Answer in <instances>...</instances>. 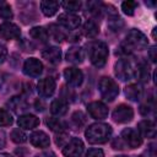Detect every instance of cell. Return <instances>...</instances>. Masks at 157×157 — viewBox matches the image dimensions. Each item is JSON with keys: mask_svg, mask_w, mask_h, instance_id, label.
<instances>
[{"mask_svg": "<svg viewBox=\"0 0 157 157\" xmlns=\"http://www.w3.org/2000/svg\"><path fill=\"white\" fill-rule=\"evenodd\" d=\"M148 45V39L147 37L139 29H130L129 33L126 34L125 39L120 43L117 54H123L128 55L135 50H144Z\"/></svg>", "mask_w": 157, "mask_h": 157, "instance_id": "1", "label": "cell"}, {"mask_svg": "<svg viewBox=\"0 0 157 157\" xmlns=\"http://www.w3.org/2000/svg\"><path fill=\"white\" fill-rule=\"evenodd\" d=\"M85 136L90 144H104L112 136V126L104 123L91 124L86 129Z\"/></svg>", "mask_w": 157, "mask_h": 157, "instance_id": "2", "label": "cell"}, {"mask_svg": "<svg viewBox=\"0 0 157 157\" xmlns=\"http://www.w3.org/2000/svg\"><path fill=\"white\" fill-rule=\"evenodd\" d=\"M88 58L93 66L96 67H103L107 63V58L109 54L108 45L104 42L94 40L88 44Z\"/></svg>", "mask_w": 157, "mask_h": 157, "instance_id": "3", "label": "cell"}, {"mask_svg": "<svg viewBox=\"0 0 157 157\" xmlns=\"http://www.w3.org/2000/svg\"><path fill=\"white\" fill-rule=\"evenodd\" d=\"M98 90H99V93L102 96V98H104L105 101L108 102H112L117 98V96L119 94V86L118 83L108 77V76H104L99 80L98 82Z\"/></svg>", "mask_w": 157, "mask_h": 157, "instance_id": "4", "label": "cell"}, {"mask_svg": "<svg viewBox=\"0 0 157 157\" xmlns=\"http://www.w3.org/2000/svg\"><path fill=\"white\" fill-rule=\"evenodd\" d=\"M136 66L128 59H120L114 65V74L120 81H130L135 77Z\"/></svg>", "mask_w": 157, "mask_h": 157, "instance_id": "5", "label": "cell"}, {"mask_svg": "<svg viewBox=\"0 0 157 157\" xmlns=\"http://www.w3.org/2000/svg\"><path fill=\"white\" fill-rule=\"evenodd\" d=\"M83 150H85V145L82 140H80L78 137H72L64 146L63 155L65 157H81Z\"/></svg>", "mask_w": 157, "mask_h": 157, "instance_id": "6", "label": "cell"}, {"mask_svg": "<svg viewBox=\"0 0 157 157\" xmlns=\"http://www.w3.org/2000/svg\"><path fill=\"white\" fill-rule=\"evenodd\" d=\"M120 139L125 145H128L130 148H137L142 145V137L141 135L132 128H126L121 131Z\"/></svg>", "mask_w": 157, "mask_h": 157, "instance_id": "7", "label": "cell"}, {"mask_svg": "<svg viewBox=\"0 0 157 157\" xmlns=\"http://www.w3.org/2000/svg\"><path fill=\"white\" fill-rule=\"evenodd\" d=\"M112 117H113V120L115 123L124 124V123H128V121L132 120V118H134V110L128 104H119L114 109Z\"/></svg>", "mask_w": 157, "mask_h": 157, "instance_id": "8", "label": "cell"}, {"mask_svg": "<svg viewBox=\"0 0 157 157\" xmlns=\"http://www.w3.org/2000/svg\"><path fill=\"white\" fill-rule=\"evenodd\" d=\"M87 112L90 114L91 118L93 119H97V120H103L108 117L109 114V110H108V107L102 103V102H98V101H94V102H91L88 105H87Z\"/></svg>", "mask_w": 157, "mask_h": 157, "instance_id": "9", "label": "cell"}, {"mask_svg": "<svg viewBox=\"0 0 157 157\" xmlns=\"http://www.w3.org/2000/svg\"><path fill=\"white\" fill-rule=\"evenodd\" d=\"M43 72V64L37 58H28L23 64V74L29 77H38Z\"/></svg>", "mask_w": 157, "mask_h": 157, "instance_id": "10", "label": "cell"}, {"mask_svg": "<svg viewBox=\"0 0 157 157\" xmlns=\"http://www.w3.org/2000/svg\"><path fill=\"white\" fill-rule=\"evenodd\" d=\"M55 88H56V82L50 76L39 80V82L37 85V91H38L39 96L43 98H48V97L53 96V93L55 92Z\"/></svg>", "mask_w": 157, "mask_h": 157, "instance_id": "11", "label": "cell"}, {"mask_svg": "<svg viewBox=\"0 0 157 157\" xmlns=\"http://www.w3.org/2000/svg\"><path fill=\"white\" fill-rule=\"evenodd\" d=\"M64 78L70 86L78 87L83 81V74L78 67H66L64 70Z\"/></svg>", "mask_w": 157, "mask_h": 157, "instance_id": "12", "label": "cell"}, {"mask_svg": "<svg viewBox=\"0 0 157 157\" xmlns=\"http://www.w3.org/2000/svg\"><path fill=\"white\" fill-rule=\"evenodd\" d=\"M0 36L4 39H17L21 36V29L12 22H4L0 25Z\"/></svg>", "mask_w": 157, "mask_h": 157, "instance_id": "13", "label": "cell"}, {"mask_svg": "<svg viewBox=\"0 0 157 157\" xmlns=\"http://www.w3.org/2000/svg\"><path fill=\"white\" fill-rule=\"evenodd\" d=\"M58 22L67 28V29H76L80 25H81V18L80 16L75 15V13H69V12H65V13H61L59 15L58 17Z\"/></svg>", "mask_w": 157, "mask_h": 157, "instance_id": "14", "label": "cell"}, {"mask_svg": "<svg viewBox=\"0 0 157 157\" xmlns=\"http://www.w3.org/2000/svg\"><path fill=\"white\" fill-rule=\"evenodd\" d=\"M29 141H31V144L34 147H38V148H45L50 144L49 136L44 131H42V130H38V131L32 132L29 135Z\"/></svg>", "mask_w": 157, "mask_h": 157, "instance_id": "15", "label": "cell"}, {"mask_svg": "<svg viewBox=\"0 0 157 157\" xmlns=\"http://www.w3.org/2000/svg\"><path fill=\"white\" fill-rule=\"evenodd\" d=\"M17 124H18L20 129L31 130L39 125V118H37L33 114H22L17 119Z\"/></svg>", "mask_w": 157, "mask_h": 157, "instance_id": "16", "label": "cell"}, {"mask_svg": "<svg viewBox=\"0 0 157 157\" xmlns=\"http://www.w3.org/2000/svg\"><path fill=\"white\" fill-rule=\"evenodd\" d=\"M137 130L139 132L144 136V137H147V139H152L156 136V125L152 120L150 119H145V120H141L139 124H137Z\"/></svg>", "mask_w": 157, "mask_h": 157, "instance_id": "17", "label": "cell"}, {"mask_svg": "<svg viewBox=\"0 0 157 157\" xmlns=\"http://www.w3.org/2000/svg\"><path fill=\"white\" fill-rule=\"evenodd\" d=\"M42 58L45 59L49 64L56 65L61 60V50L58 47H49L42 52Z\"/></svg>", "mask_w": 157, "mask_h": 157, "instance_id": "18", "label": "cell"}, {"mask_svg": "<svg viewBox=\"0 0 157 157\" xmlns=\"http://www.w3.org/2000/svg\"><path fill=\"white\" fill-rule=\"evenodd\" d=\"M66 60L72 64H81L85 60V50L81 47L74 45L66 52Z\"/></svg>", "mask_w": 157, "mask_h": 157, "instance_id": "19", "label": "cell"}, {"mask_svg": "<svg viewBox=\"0 0 157 157\" xmlns=\"http://www.w3.org/2000/svg\"><path fill=\"white\" fill-rule=\"evenodd\" d=\"M67 108H69V103H67V101H65L63 98L54 99L50 104V112L55 117H61V115L66 114Z\"/></svg>", "mask_w": 157, "mask_h": 157, "instance_id": "20", "label": "cell"}, {"mask_svg": "<svg viewBox=\"0 0 157 157\" xmlns=\"http://www.w3.org/2000/svg\"><path fill=\"white\" fill-rule=\"evenodd\" d=\"M7 105L10 107V109H12V110H13L15 113H17V114H21V113H23V112H26V110L28 109L27 102H26L22 97H20V96L12 97V98L7 102Z\"/></svg>", "mask_w": 157, "mask_h": 157, "instance_id": "21", "label": "cell"}, {"mask_svg": "<svg viewBox=\"0 0 157 157\" xmlns=\"http://www.w3.org/2000/svg\"><path fill=\"white\" fill-rule=\"evenodd\" d=\"M124 93H125V96H126L130 101L137 102V101L142 97L144 91H142V88H141L140 85H137V83H131V85H129V86L125 87Z\"/></svg>", "mask_w": 157, "mask_h": 157, "instance_id": "22", "label": "cell"}, {"mask_svg": "<svg viewBox=\"0 0 157 157\" xmlns=\"http://www.w3.org/2000/svg\"><path fill=\"white\" fill-rule=\"evenodd\" d=\"M99 33V26L93 20H87L82 26V34L87 38H93Z\"/></svg>", "mask_w": 157, "mask_h": 157, "instance_id": "23", "label": "cell"}, {"mask_svg": "<svg viewBox=\"0 0 157 157\" xmlns=\"http://www.w3.org/2000/svg\"><path fill=\"white\" fill-rule=\"evenodd\" d=\"M39 6H40L42 12H43L47 17H50V16L55 15L56 11L59 10V7H60V2L47 0V1H42V2L39 4Z\"/></svg>", "mask_w": 157, "mask_h": 157, "instance_id": "24", "label": "cell"}, {"mask_svg": "<svg viewBox=\"0 0 157 157\" xmlns=\"http://www.w3.org/2000/svg\"><path fill=\"white\" fill-rule=\"evenodd\" d=\"M135 77H137L141 82H147L150 78V67L146 61H140L136 65V71H135Z\"/></svg>", "mask_w": 157, "mask_h": 157, "instance_id": "25", "label": "cell"}, {"mask_svg": "<svg viewBox=\"0 0 157 157\" xmlns=\"http://www.w3.org/2000/svg\"><path fill=\"white\" fill-rule=\"evenodd\" d=\"M29 36H31L32 38H34V39L40 40V42H47L48 38H49L48 31H47L44 27H42V26H36V27L31 28Z\"/></svg>", "mask_w": 157, "mask_h": 157, "instance_id": "26", "label": "cell"}, {"mask_svg": "<svg viewBox=\"0 0 157 157\" xmlns=\"http://www.w3.org/2000/svg\"><path fill=\"white\" fill-rule=\"evenodd\" d=\"M47 125L50 128V130H53L55 132H64L66 129L65 123L60 118H54V117L47 119Z\"/></svg>", "mask_w": 157, "mask_h": 157, "instance_id": "27", "label": "cell"}, {"mask_svg": "<svg viewBox=\"0 0 157 157\" xmlns=\"http://www.w3.org/2000/svg\"><path fill=\"white\" fill-rule=\"evenodd\" d=\"M48 33H50V36L56 40V42H61V40H64L65 38H66V34L64 33V31L63 29H60L56 25H49V32Z\"/></svg>", "mask_w": 157, "mask_h": 157, "instance_id": "28", "label": "cell"}, {"mask_svg": "<svg viewBox=\"0 0 157 157\" xmlns=\"http://www.w3.org/2000/svg\"><path fill=\"white\" fill-rule=\"evenodd\" d=\"M10 137H11V140H12L13 142H16V144H23V142H26V140H27V135H26V134L23 132V130L20 129V128L13 129V130L11 131V134H10Z\"/></svg>", "mask_w": 157, "mask_h": 157, "instance_id": "29", "label": "cell"}, {"mask_svg": "<svg viewBox=\"0 0 157 157\" xmlns=\"http://www.w3.org/2000/svg\"><path fill=\"white\" fill-rule=\"evenodd\" d=\"M60 6H63L69 13H72L81 9L82 2L81 1H63V2H60Z\"/></svg>", "mask_w": 157, "mask_h": 157, "instance_id": "30", "label": "cell"}, {"mask_svg": "<svg viewBox=\"0 0 157 157\" xmlns=\"http://www.w3.org/2000/svg\"><path fill=\"white\" fill-rule=\"evenodd\" d=\"M123 26H124V22H123V20H121L119 16H113V17H109V21H108V27H109L112 31H114V32L120 31Z\"/></svg>", "mask_w": 157, "mask_h": 157, "instance_id": "31", "label": "cell"}, {"mask_svg": "<svg viewBox=\"0 0 157 157\" xmlns=\"http://www.w3.org/2000/svg\"><path fill=\"white\" fill-rule=\"evenodd\" d=\"M136 7H137V2L136 1H130L129 0V1H124L121 4V10L128 16H132L135 10H136Z\"/></svg>", "mask_w": 157, "mask_h": 157, "instance_id": "32", "label": "cell"}, {"mask_svg": "<svg viewBox=\"0 0 157 157\" xmlns=\"http://www.w3.org/2000/svg\"><path fill=\"white\" fill-rule=\"evenodd\" d=\"M13 121L12 115L6 109H0V126H9Z\"/></svg>", "mask_w": 157, "mask_h": 157, "instance_id": "33", "label": "cell"}, {"mask_svg": "<svg viewBox=\"0 0 157 157\" xmlns=\"http://www.w3.org/2000/svg\"><path fill=\"white\" fill-rule=\"evenodd\" d=\"M71 120L74 121V124L76 125V126H78V128H81L82 125H85L86 124V115L82 113V112H75L74 114H72V117H71Z\"/></svg>", "mask_w": 157, "mask_h": 157, "instance_id": "34", "label": "cell"}, {"mask_svg": "<svg viewBox=\"0 0 157 157\" xmlns=\"http://www.w3.org/2000/svg\"><path fill=\"white\" fill-rule=\"evenodd\" d=\"M13 13H12V10L10 7V5L7 4H2L0 5V17L5 18V20H9V18H12Z\"/></svg>", "mask_w": 157, "mask_h": 157, "instance_id": "35", "label": "cell"}, {"mask_svg": "<svg viewBox=\"0 0 157 157\" xmlns=\"http://www.w3.org/2000/svg\"><path fill=\"white\" fill-rule=\"evenodd\" d=\"M67 141H69V135L65 132H59V135L55 137V142L59 146H65Z\"/></svg>", "mask_w": 157, "mask_h": 157, "instance_id": "36", "label": "cell"}, {"mask_svg": "<svg viewBox=\"0 0 157 157\" xmlns=\"http://www.w3.org/2000/svg\"><path fill=\"white\" fill-rule=\"evenodd\" d=\"M85 157H104V152L101 148H91L86 152Z\"/></svg>", "mask_w": 157, "mask_h": 157, "instance_id": "37", "label": "cell"}, {"mask_svg": "<svg viewBox=\"0 0 157 157\" xmlns=\"http://www.w3.org/2000/svg\"><path fill=\"white\" fill-rule=\"evenodd\" d=\"M153 110V105H151L150 103H145V104H141L140 105V113L142 114V115H148Z\"/></svg>", "mask_w": 157, "mask_h": 157, "instance_id": "38", "label": "cell"}, {"mask_svg": "<svg viewBox=\"0 0 157 157\" xmlns=\"http://www.w3.org/2000/svg\"><path fill=\"white\" fill-rule=\"evenodd\" d=\"M6 56H7V49L0 44V64H2L6 60Z\"/></svg>", "mask_w": 157, "mask_h": 157, "instance_id": "39", "label": "cell"}, {"mask_svg": "<svg viewBox=\"0 0 157 157\" xmlns=\"http://www.w3.org/2000/svg\"><path fill=\"white\" fill-rule=\"evenodd\" d=\"M6 145V134L4 130L0 129V148H4Z\"/></svg>", "mask_w": 157, "mask_h": 157, "instance_id": "40", "label": "cell"}, {"mask_svg": "<svg viewBox=\"0 0 157 157\" xmlns=\"http://www.w3.org/2000/svg\"><path fill=\"white\" fill-rule=\"evenodd\" d=\"M124 145H125V144L123 142V140H121V139H117V140H115V141L113 142V148H118V150H123V148H124V147H123Z\"/></svg>", "mask_w": 157, "mask_h": 157, "instance_id": "41", "label": "cell"}, {"mask_svg": "<svg viewBox=\"0 0 157 157\" xmlns=\"http://www.w3.org/2000/svg\"><path fill=\"white\" fill-rule=\"evenodd\" d=\"M34 157H55V153L53 151H44V152H40L38 155H36Z\"/></svg>", "mask_w": 157, "mask_h": 157, "instance_id": "42", "label": "cell"}, {"mask_svg": "<svg viewBox=\"0 0 157 157\" xmlns=\"http://www.w3.org/2000/svg\"><path fill=\"white\" fill-rule=\"evenodd\" d=\"M148 56H150V59H151L152 63L156 61V47H155V45L150 48V50H148Z\"/></svg>", "mask_w": 157, "mask_h": 157, "instance_id": "43", "label": "cell"}, {"mask_svg": "<svg viewBox=\"0 0 157 157\" xmlns=\"http://www.w3.org/2000/svg\"><path fill=\"white\" fill-rule=\"evenodd\" d=\"M43 107H44V105H43V104H42L39 101H37V102H36V109H37V110H40V112H42V110L44 109Z\"/></svg>", "mask_w": 157, "mask_h": 157, "instance_id": "44", "label": "cell"}, {"mask_svg": "<svg viewBox=\"0 0 157 157\" xmlns=\"http://www.w3.org/2000/svg\"><path fill=\"white\" fill-rule=\"evenodd\" d=\"M0 157H12L10 153H0Z\"/></svg>", "mask_w": 157, "mask_h": 157, "instance_id": "45", "label": "cell"}, {"mask_svg": "<svg viewBox=\"0 0 157 157\" xmlns=\"http://www.w3.org/2000/svg\"><path fill=\"white\" fill-rule=\"evenodd\" d=\"M139 157H148V156H144V155H141V156H139Z\"/></svg>", "mask_w": 157, "mask_h": 157, "instance_id": "46", "label": "cell"}, {"mask_svg": "<svg viewBox=\"0 0 157 157\" xmlns=\"http://www.w3.org/2000/svg\"><path fill=\"white\" fill-rule=\"evenodd\" d=\"M117 157H128V156H117Z\"/></svg>", "mask_w": 157, "mask_h": 157, "instance_id": "47", "label": "cell"}]
</instances>
